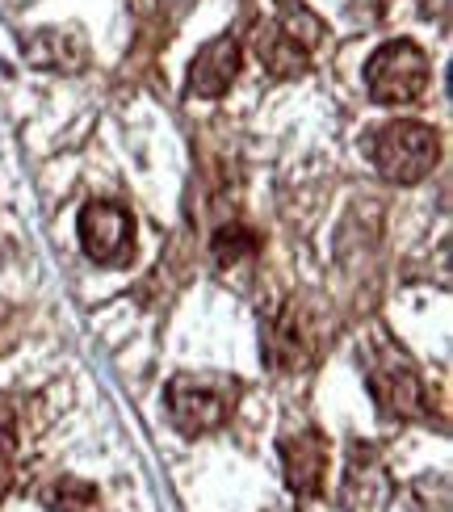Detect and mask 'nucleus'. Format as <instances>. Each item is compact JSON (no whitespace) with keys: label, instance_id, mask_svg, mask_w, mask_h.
Segmentation results:
<instances>
[{"label":"nucleus","instance_id":"f257e3e1","mask_svg":"<svg viewBox=\"0 0 453 512\" xmlns=\"http://www.w3.org/2000/svg\"><path fill=\"white\" fill-rule=\"evenodd\" d=\"M168 416L181 433L202 437L214 433L235 416V399H240V382L227 374H177L168 382Z\"/></svg>","mask_w":453,"mask_h":512},{"label":"nucleus","instance_id":"f03ea898","mask_svg":"<svg viewBox=\"0 0 453 512\" xmlns=\"http://www.w3.org/2000/svg\"><path fill=\"white\" fill-rule=\"evenodd\" d=\"M370 160H374V168L386 181L416 185V181H424L437 168L441 139H437L433 126L412 122V118L386 122V126H378L374 139H370Z\"/></svg>","mask_w":453,"mask_h":512},{"label":"nucleus","instance_id":"7ed1b4c3","mask_svg":"<svg viewBox=\"0 0 453 512\" xmlns=\"http://www.w3.org/2000/svg\"><path fill=\"white\" fill-rule=\"evenodd\" d=\"M428 55L412 38H391L365 59V89L378 105H407L428 89Z\"/></svg>","mask_w":453,"mask_h":512},{"label":"nucleus","instance_id":"20e7f679","mask_svg":"<svg viewBox=\"0 0 453 512\" xmlns=\"http://www.w3.org/2000/svg\"><path fill=\"white\" fill-rule=\"evenodd\" d=\"M365 382H370V395L386 416H399V420L424 416V382H420L412 361H407L399 349L386 345V340L378 345L370 370H365Z\"/></svg>","mask_w":453,"mask_h":512},{"label":"nucleus","instance_id":"39448f33","mask_svg":"<svg viewBox=\"0 0 453 512\" xmlns=\"http://www.w3.org/2000/svg\"><path fill=\"white\" fill-rule=\"evenodd\" d=\"M80 248L93 265H122L135 252V219L118 202H89L80 210Z\"/></svg>","mask_w":453,"mask_h":512},{"label":"nucleus","instance_id":"423d86ee","mask_svg":"<svg viewBox=\"0 0 453 512\" xmlns=\"http://www.w3.org/2000/svg\"><path fill=\"white\" fill-rule=\"evenodd\" d=\"M315 349H319V336L311 324V311L298 298H286L265 328V361L277 374H294L302 366H311Z\"/></svg>","mask_w":453,"mask_h":512},{"label":"nucleus","instance_id":"0eeeda50","mask_svg":"<svg viewBox=\"0 0 453 512\" xmlns=\"http://www.w3.org/2000/svg\"><path fill=\"white\" fill-rule=\"evenodd\" d=\"M282 466H286V487L298 500L323 496V479H328V437L319 429H302L282 437Z\"/></svg>","mask_w":453,"mask_h":512},{"label":"nucleus","instance_id":"6e6552de","mask_svg":"<svg viewBox=\"0 0 453 512\" xmlns=\"http://www.w3.org/2000/svg\"><path fill=\"white\" fill-rule=\"evenodd\" d=\"M240 59H244V51H240V42H235L231 34L210 38L189 63L185 93L198 97V101H219L235 84V76H240Z\"/></svg>","mask_w":453,"mask_h":512},{"label":"nucleus","instance_id":"1a4fd4ad","mask_svg":"<svg viewBox=\"0 0 453 512\" xmlns=\"http://www.w3.org/2000/svg\"><path fill=\"white\" fill-rule=\"evenodd\" d=\"M21 51L47 72H80L84 59H89V47H84V38L76 30H38L21 42Z\"/></svg>","mask_w":453,"mask_h":512},{"label":"nucleus","instance_id":"9d476101","mask_svg":"<svg viewBox=\"0 0 453 512\" xmlns=\"http://www.w3.org/2000/svg\"><path fill=\"white\" fill-rule=\"evenodd\" d=\"M252 51L273 76H302L307 72V51L277 30V21H261V26L252 30Z\"/></svg>","mask_w":453,"mask_h":512},{"label":"nucleus","instance_id":"9b49d317","mask_svg":"<svg viewBox=\"0 0 453 512\" xmlns=\"http://www.w3.org/2000/svg\"><path fill=\"white\" fill-rule=\"evenodd\" d=\"M277 30H282L286 38H294L302 51H311L323 38V21L302 5V0H282V5H277Z\"/></svg>","mask_w":453,"mask_h":512},{"label":"nucleus","instance_id":"f8f14e48","mask_svg":"<svg viewBox=\"0 0 453 512\" xmlns=\"http://www.w3.org/2000/svg\"><path fill=\"white\" fill-rule=\"evenodd\" d=\"M51 512H101V496L93 483H80V479H59L51 492H47Z\"/></svg>","mask_w":453,"mask_h":512},{"label":"nucleus","instance_id":"ddd939ff","mask_svg":"<svg viewBox=\"0 0 453 512\" xmlns=\"http://www.w3.org/2000/svg\"><path fill=\"white\" fill-rule=\"evenodd\" d=\"M256 248H261V240H256L248 227H223L219 236H214V261H219L223 269H231L240 261H252Z\"/></svg>","mask_w":453,"mask_h":512},{"label":"nucleus","instance_id":"4468645a","mask_svg":"<svg viewBox=\"0 0 453 512\" xmlns=\"http://www.w3.org/2000/svg\"><path fill=\"white\" fill-rule=\"evenodd\" d=\"M13 454H17V412H13V403L0 395V466H9Z\"/></svg>","mask_w":453,"mask_h":512},{"label":"nucleus","instance_id":"2eb2a0df","mask_svg":"<svg viewBox=\"0 0 453 512\" xmlns=\"http://www.w3.org/2000/svg\"><path fill=\"white\" fill-rule=\"evenodd\" d=\"M160 9H164L172 21H177V17H185V13L193 9V0H160Z\"/></svg>","mask_w":453,"mask_h":512},{"label":"nucleus","instance_id":"dca6fc26","mask_svg":"<svg viewBox=\"0 0 453 512\" xmlns=\"http://www.w3.org/2000/svg\"><path fill=\"white\" fill-rule=\"evenodd\" d=\"M5 487H9V466H0V496H5Z\"/></svg>","mask_w":453,"mask_h":512},{"label":"nucleus","instance_id":"f3484780","mask_svg":"<svg viewBox=\"0 0 453 512\" xmlns=\"http://www.w3.org/2000/svg\"><path fill=\"white\" fill-rule=\"evenodd\" d=\"M357 5H370V9H382V5H386V0H357Z\"/></svg>","mask_w":453,"mask_h":512}]
</instances>
